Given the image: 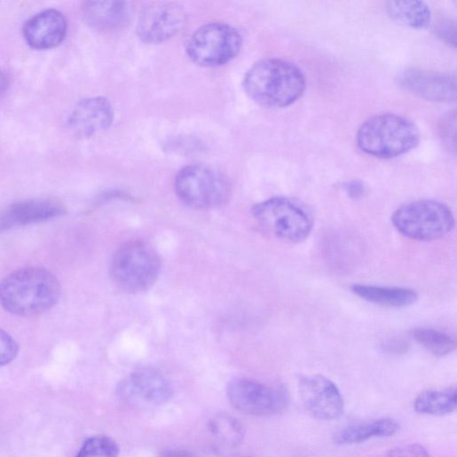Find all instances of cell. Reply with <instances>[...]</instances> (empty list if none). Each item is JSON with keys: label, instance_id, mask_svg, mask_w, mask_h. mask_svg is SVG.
<instances>
[{"label": "cell", "instance_id": "obj_1", "mask_svg": "<svg viewBox=\"0 0 457 457\" xmlns=\"http://www.w3.org/2000/svg\"><path fill=\"white\" fill-rule=\"evenodd\" d=\"M60 284L46 269L27 267L0 283V304L11 314L30 318L51 310L60 295Z\"/></svg>", "mask_w": 457, "mask_h": 457}, {"label": "cell", "instance_id": "obj_2", "mask_svg": "<svg viewBox=\"0 0 457 457\" xmlns=\"http://www.w3.org/2000/svg\"><path fill=\"white\" fill-rule=\"evenodd\" d=\"M306 78L295 65L281 59L258 61L247 72L243 87L257 104L282 108L295 103L306 90Z\"/></svg>", "mask_w": 457, "mask_h": 457}, {"label": "cell", "instance_id": "obj_3", "mask_svg": "<svg viewBox=\"0 0 457 457\" xmlns=\"http://www.w3.org/2000/svg\"><path fill=\"white\" fill-rule=\"evenodd\" d=\"M420 141L418 128L406 118L394 114L371 117L357 134L359 147L365 154L379 159L402 156Z\"/></svg>", "mask_w": 457, "mask_h": 457}, {"label": "cell", "instance_id": "obj_4", "mask_svg": "<svg viewBox=\"0 0 457 457\" xmlns=\"http://www.w3.org/2000/svg\"><path fill=\"white\" fill-rule=\"evenodd\" d=\"M161 270L159 254L139 240L129 241L119 247L109 266L113 282L118 288L130 294L149 289L158 280Z\"/></svg>", "mask_w": 457, "mask_h": 457}, {"label": "cell", "instance_id": "obj_5", "mask_svg": "<svg viewBox=\"0 0 457 457\" xmlns=\"http://www.w3.org/2000/svg\"><path fill=\"white\" fill-rule=\"evenodd\" d=\"M252 215L264 231L291 244L306 240L314 227L311 212L287 198L262 201L253 207Z\"/></svg>", "mask_w": 457, "mask_h": 457}, {"label": "cell", "instance_id": "obj_6", "mask_svg": "<svg viewBox=\"0 0 457 457\" xmlns=\"http://www.w3.org/2000/svg\"><path fill=\"white\" fill-rule=\"evenodd\" d=\"M391 221L402 235L420 241L440 239L454 226V218L450 209L434 201L406 204L393 214Z\"/></svg>", "mask_w": 457, "mask_h": 457}, {"label": "cell", "instance_id": "obj_7", "mask_svg": "<svg viewBox=\"0 0 457 457\" xmlns=\"http://www.w3.org/2000/svg\"><path fill=\"white\" fill-rule=\"evenodd\" d=\"M175 190L178 198L196 209H211L226 203L231 185L224 175L203 166H190L177 176Z\"/></svg>", "mask_w": 457, "mask_h": 457}, {"label": "cell", "instance_id": "obj_8", "mask_svg": "<svg viewBox=\"0 0 457 457\" xmlns=\"http://www.w3.org/2000/svg\"><path fill=\"white\" fill-rule=\"evenodd\" d=\"M240 34L232 27L212 23L201 27L191 36L186 51L190 59L203 67L227 64L240 52Z\"/></svg>", "mask_w": 457, "mask_h": 457}, {"label": "cell", "instance_id": "obj_9", "mask_svg": "<svg viewBox=\"0 0 457 457\" xmlns=\"http://www.w3.org/2000/svg\"><path fill=\"white\" fill-rule=\"evenodd\" d=\"M227 395L238 411L256 416L281 414L288 403L284 391L247 379L232 381L227 388Z\"/></svg>", "mask_w": 457, "mask_h": 457}, {"label": "cell", "instance_id": "obj_10", "mask_svg": "<svg viewBox=\"0 0 457 457\" xmlns=\"http://www.w3.org/2000/svg\"><path fill=\"white\" fill-rule=\"evenodd\" d=\"M122 400L136 406H156L169 401L173 389L169 382L154 371H138L124 378L117 387Z\"/></svg>", "mask_w": 457, "mask_h": 457}, {"label": "cell", "instance_id": "obj_11", "mask_svg": "<svg viewBox=\"0 0 457 457\" xmlns=\"http://www.w3.org/2000/svg\"><path fill=\"white\" fill-rule=\"evenodd\" d=\"M299 394L304 407L321 421L339 419L344 412V399L330 379L323 375H311L300 380Z\"/></svg>", "mask_w": 457, "mask_h": 457}, {"label": "cell", "instance_id": "obj_12", "mask_svg": "<svg viewBox=\"0 0 457 457\" xmlns=\"http://www.w3.org/2000/svg\"><path fill=\"white\" fill-rule=\"evenodd\" d=\"M186 21L183 9L172 4H158L146 8L137 26V33L146 43H162L177 35Z\"/></svg>", "mask_w": 457, "mask_h": 457}, {"label": "cell", "instance_id": "obj_13", "mask_svg": "<svg viewBox=\"0 0 457 457\" xmlns=\"http://www.w3.org/2000/svg\"><path fill=\"white\" fill-rule=\"evenodd\" d=\"M397 81L406 91L428 100L450 102L456 98V80L452 75L407 69Z\"/></svg>", "mask_w": 457, "mask_h": 457}, {"label": "cell", "instance_id": "obj_14", "mask_svg": "<svg viewBox=\"0 0 457 457\" xmlns=\"http://www.w3.org/2000/svg\"><path fill=\"white\" fill-rule=\"evenodd\" d=\"M66 213L57 200H30L14 203L0 213V234L22 226L43 223Z\"/></svg>", "mask_w": 457, "mask_h": 457}, {"label": "cell", "instance_id": "obj_15", "mask_svg": "<svg viewBox=\"0 0 457 457\" xmlns=\"http://www.w3.org/2000/svg\"><path fill=\"white\" fill-rule=\"evenodd\" d=\"M114 120V109L104 97H93L79 102L72 111L68 126L79 138H90L109 128Z\"/></svg>", "mask_w": 457, "mask_h": 457}, {"label": "cell", "instance_id": "obj_16", "mask_svg": "<svg viewBox=\"0 0 457 457\" xmlns=\"http://www.w3.org/2000/svg\"><path fill=\"white\" fill-rule=\"evenodd\" d=\"M67 32V20L56 10H48L35 15L23 28V35L28 45L38 51L58 47L65 40Z\"/></svg>", "mask_w": 457, "mask_h": 457}, {"label": "cell", "instance_id": "obj_17", "mask_svg": "<svg viewBox=\"0 0 457 457\" xmlns=\"http://www.w3.org/2000/svg\"><path fill=\"white\" fill-rule=\"evenodd\" d=\"M399 428L397 421L383 418L348 425L337 431L334 438L339 445L359 444L374 437H391Z\"/></svg>", "mask_w": 457, "mask_h": 457}, {"label": "cell", "instance_id": "obj_18", "mask_svg": "<svg viewBox=\"0 0 457 457\" xmlns=\"http://www.w3.org/2000/svg\"><path fill=\"white\" fill-rule=\"evenodd\" d=\"M352 291L360 298L388 308H405L417 301V293L410 288L356 284Z\"/></svg>", "mask_w": 457, "mask_h": 457}, {"label": "cell", "instance_id": "obj_19", "mask_svg": "<svg viewBox=\"0 0 457 457\" xmlns=\"http://www.w3.org/2000/svg\"><path fill=\"white\" fill-rule=\"evenodd\" d=\"M129 10L128 4L122 2H91L83 8V16L91 28L106 30L125 22Z\"/></svg>", "mask_w": 457, "mask_h": 457}, {"label": "cell", "instance_id": "obj_20", "mask_svg": "<svg viewBox=\"0 0 457 457\" xmlns=\"http://www.w3.org/2000/svg\"><path fill=\"white\" fill-rule=\"evenodd\" d=\"M457 391L455 387L444 390H430L422 392L414 400L417 413L426 415L441 416L456 409Z\"/></svg>", "mask_w": 457, "mask_h": 457}, {"label": "cell", "instance_id": "obj_21", "mask_svg": "<svg viewBox=\"0 0 457 457\" xmlns=\"http://www.w3.org/2000/svg\"><path fill=\"white\" fill-rule=\"evenodd\" d=\"M386 10L393 20L414 29L427 28L431 22L430 11L422 2H390Z\"/></svg>", "mask_w": 457, "mask_h": 457}, {"label": "cell", "instance_id": "obj_22", "mask_svg": "<svg viewBox=\"0 0 457 457\" xmlns=\"http://www.w3.org/2000/svg\"><path fill=\"white\" fill-rule=\"evenodd\" d=\"M413 336L421 346L437 357L446 356L455 349L454 340L441 331L419 328L413 333Z\"/></svg>", "mask_w": 457, "mask_h": 457}, {"label": "cell", "instance_id": "obj_23", "mask_svg": "<svg viewBox=\"0 0 457 457\" xmlns=\"http://www.w3.org/2000/svg\"><path fill=\"white\" fill-rule=\"evenodd\" d=\"M119 445L111 437L97 436L88 438L75 457H117Z\"/></svg>", "mask_w": 457, "mask_h": 457}, {"label": "cell", "instance_id": "obj_24", "mask_svg": "<svg viewBox=\"0 0 457 457\" xmlns=\"http://www.w3.org/2000/svg\"><path fill=\"white\" fill-rule=\"evenodd\" d=\"M212 432L222 441L239 443L243 437V428L239 421L229 416H219L211 422Z\"/></svg>", "mask_w": 457, "mask_h": 457}, {"label": "cell", "instance_id": "obj_25", "mask_svg": "<svg viewBox=\"0 0 457 457\" xmlns=\"http://www.w3.org/2000/svg\"><path fill=\"white\" fill-rule=\"evenodd\" d=\"M19 346L6 332L0 330V366L12 363L17 357Z\"/></svg>", "mask_w": 457, "mask_h": 457}, {"label": "cell", "instance_id": "obj_26", "mask_svg": "<svg viewBox=\"0 0 457 457\" xmlns=\"http://www.w3.org/2000/svg\"><path fill=\"white\" fill-rule=\"evenodd\" d=\"M385 457H429V453L422 445L409 444L393 448Z\"/></svg>", "mask_w": 457, "mask_h": 457}, {"label": "cell", "instance_id": "obj_27", "mask_svg": "<svg viewBox=\"0 0 457 457\" xmlns=\"http://www.w3.org/2000/svg\"><path fill=\"white\" fill-rule=\"evenodd\" d=\"M438 35L446 43L455 45V26L446 23L438 28Z\"/></svg>", "mask_w": 457, "mask_h": 457}, {"label": "cell", "instance_id": "obj_28", "mask_svg": "<svg viewBox=\"0 0 457 457\" xmlns=\"http://www.w3.org/2000/svg\"><path fill=\"white\" fill-rule=\"evenodd\" d=\"M346 192L352 199H359L365 193V187L359 182H352L346 186Z\"/></svg>", "mask_w": 457, "mask_h": 457}, {"label": "cell", "instance_id": "obj_29", "mask_svg": "<svg viewBox=\"0 0 457 457\" xmlns=\"http://www.w3.org/2000/svg\"><path fill=\"white\" fill-rule=\"evenodd\" d=\"M162 457H195L185 450L169 449L162 453Z\"/></svg>", "mask_w": 457, "mask_h": 457}, {"label": "cell", "instance_id": "obj_30", "mask_svg": "<svg viewBox=\"0 0 457 457\" xmlns=\"http://www.w3.org/2000/svg\"><path fill=\"white\" fill-rule=\"evenodd\" d=\"M8 85V76L3 69H0V97L6 91Z\"/></svg>", "mask_w": 457, "mask_h": 457}]
</instances>
